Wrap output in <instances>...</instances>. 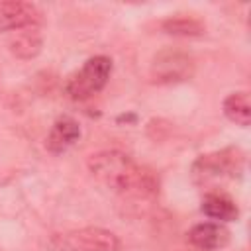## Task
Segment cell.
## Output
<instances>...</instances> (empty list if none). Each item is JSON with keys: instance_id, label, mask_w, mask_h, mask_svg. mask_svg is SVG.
<instances>
[{"instance_id": "1", "label": "cell", "mask_w": 251, "mask_h": 251, "mask_svg": "<svg viewBox=\"0 0 251 251\" xmlns=\"http://www.w3.org/2000/svg\"><path fill=\"white\" fill-rule=\"evenodd\" d=\"M90 175L106 188L127 196H151L157 192V180L151 171L137 165L129 155L106 149L90 155Z\"/></svg>"}, {"instance_id": "2", "label": "cell", "mask_w": 251, "mask_h": 251, "mask_svg": "<svg viewBox=\"0 0 251 251\" xmlns=\"http://www.w3.org/2000/svg\"><path fill=\"white\" fill-rule=\"evenodd\" d=\"M110 75L112 59L106 55H94L67 78L65 90L73 100H88L106 86Z\"/></svg>"}, {"instance_id": "3", "label": "cell", "mask_w": 251, "mask_h": 251, "mask_svg": "<svg viewBox=\"0 0 251 251\" xmlns=\"http://www.w3.org/2000/svg\"><path fill=\"white\" fill-rule=\"evenodd\" d=\"M243 169V153L235 147L200 155L192 165V178L196 182H212L220 178H233Z\"/></svg>"}, {"instance_id": "4", "label": "cell", "mask_w": 251, "mask_h": 251, "mask_svg": "<svg viewBox=\"0 0 251 251\" xmlns=\"http://www.w3.org/2000/svg\"><path fill=\"white\" fill-rule=\"evenodd\" d=\"M194 73V61L188 53L180 49H161L149 67V76L153 82L159 84H175L190 78Z\"/></svg>"}, {"instance_id": "5", "label": "cell", "mask_w": 251, "mask_h": 251, "mask_svg": "<svg viewBox=\"0 0 251 251\" xmlns=\"http://www.w3.org/2000/svg\"><path fill=\"white\" fill-rule=\"evenodd\" d=\"M53 243L61 251H120V237L104 227H80L65 235H57Z\"/></svg>"}, {"instance_id": "6", "label": "cell", "mask_w": 251, "mask_h": 251, "mask_svg": "<svg viewBox=\"0 0 251 251\" xmlns=\"http://www.w3.org/2000/svg\"><path fill=\"white\" fill-rule=\"evenodd\" d=\"M41 10L29 2H0V31H22L39 27Z\"/></svg>"}, {"instance_id": "7", "label": "cell", "mask_w": 251, "mask_h": 251, "mask_svg": "<svg viewBox=\"0 0 251 251\" xmlns=\"http://www.w3.org/2000/svg\"><path fill=\"white\" fill-rule=\"evenodd\" d=\"M186 239L198 251H214L229 243V229L220 222H202L188 229Z\"/></svg>"}, {"instance_id": "8", "label": "cell", "mask_w": 251, "mask_h": 251, "mask_svg": "<svg viewBox=\"0 0 251 251\" xmlns=\"http://www.w3.org/2000/svg\"><path fill=\"white\" fill-rule=\"evenodd\" d=\"M80 137V126L75 118L71 116H63L59 120H55V124L51 126L47 139H45V147L47 151L59 155L63 151H67L69 147H73Z\"/></svg>"}, {"instance_id": "9", "label": "cell", "mask_w": 251, "mask_h": 251, "mask_svg": "<svg viewBox=\"0 0 251 251\" xmlns=\"http://www.w3.org/2000/svg\"><path fill=\"white\" fill-rule=\"evenodd\" d=\"M200 210L204 212V216L218 220V222H233L239 216L237 204L233 202V198H229L224 192H208L202 198Z\"/></svg>"}, {"instance_id": "10", "label": "cell", "mask_w": 251, "mask_h": 251, "mask_svg": "<svg viewBox=\"0 0 251 251\" xmlns=\"http://www.w3.org/2000/svg\"><path fill=\"white\" fill-rule=\"evenodd\" d=\"M8 47H10V53L18 59H33L35 55H39V51L43 47V37H41L39 27L16 31L10 37Z\"/></svg>"}, {"instance_id": "11", "label": "cell", "mask_w": 251, "mask_h": 251, "mask_svg": "<svg viewBox=\"0 0 251 251\" xmlns=\"http://www.w3.org/2000/svg\"><path fill=\"white\" fill-rule=\"evenodd\" d=\"M224 114L229 122L247 127L251 122V102H249V92L247 90H237L231 92L224 98Z\"/></svg>"}, {"instance_id": "12", "label": "cell", "mask_w": 251, "mask_h": 251, "mask_svg": "<svg viewBox=\"0 0 251 251\" xmlns=\"http://www.w3.org/2000/svg\"><path fill=\"white\" fill-rule=\"evenodd\" d=\"M163 29L171 35H178V37H196V35H202L204 33V24L194 20V18H186V16H180V18H169L163 22Z\"/></svg>"}]
</instances>
